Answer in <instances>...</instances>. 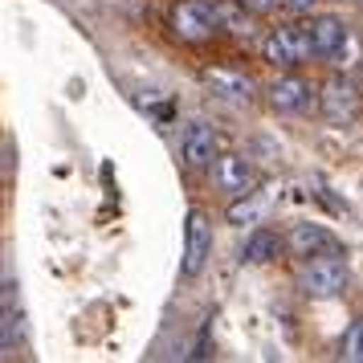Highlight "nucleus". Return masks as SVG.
Here are the masks:
<instances>
[{
    "instance_id": "obj_1",
    "label": "nucleus",
    "mask_w": 363,
    "mask_h": 363,
    "mask_svg": "<svg viewBox=\"0 0 363 363\" xmlns=\"http://www.w3.org/2000/svg\"><path fill=\"white\" fill-rule=\"evenodd\" d=\"M351 286V269L339 253H323V257H306L298 269V290L306 298H339Z\"/></svg>"
},
{
    "instance_id": "obj_2",
    "label": "nucleus",
    "mask_w": 363,
    "mask_h": 363,
    "mask_svg": "<svg viewBox=\"0 0 363 363\" xmlns=\"http://www.w3.org/2000/svg\"><path fill=\"white\" fill-rule=\"evenodd\" d=\"M220 25H225V13H220V4H213V0H180L172 9V33L180 37V41H192V45L216 37Z\"/></svg>"
},
{
    "instance_id": "obj_3",
    "label": "nucleus",
    "mask_w": 363,
    "mask_h": 363,
    "mask_svg": "<svg viewBox=\"0 0 363 363\" xmlns=\"http://www.w3.org/2000/svg\"><path fill=\"white\" fill-rule=\"evenodd\" d=\"M262 57L269 66H302V62L318 57L311 25H281V29H274L262 41Z\"/></svg>"
},
{
    "instance_id": "obj_4",
    "label": "nucleus",
    "mask_w": 363,
    "mask_h": 363,
    "mask_svg": "<svg viewBox=\"0 0 363 363\" xmlns=\"http://www.w3.org/2000/svg\"><path fill=\"white\" fill-rule=\"evenodd\" d=\"M213 253V229L200 208H188V220H184V257H180V274L184 278H196L204 262Z\"/></svg>"
},
{
    "instance_id": "obj_5",
    "label": "nucleus",
    "mask_w": 363,
    "mask_h": 363,
    "mask_svg": "<svg viewBox=\"0 0 363 363\" xmlns=\"http://www.w3.org/2000/svg\"><path fill=\"white\" fill-rule=\"evenodd\" d=\"M265 99H269V106L278 115H302L314 102V86L306 78H298V74H281V78H274L265 86Z\"/></svg>"
},
{
    "instance_id": "obj_6",
    "label": "nucleus",
    "mask_w": 363,
    "mask_h": 363,
    "mask_svg": "<svg viewBox=\"0 0 363 363\" xmlns=\"http://www.w3.org/2000/svg\"><path fill=\"white\" fill-rule=\"evenodd\" d=\"M286 249L294 253V257H323V253H339V237L323 225H314V220H298L294 229L286 233Z\"/></svg>"
},
{
    "instance_id": "obj_7",
    "label": "nucleus",
    "mask_w": 363,
    "mask_h": 363,
    "mask_svg": "<svg viewBox=\"0 0 363 363\" xmlns=\"http://www.w3.org/2000/svg\"><path fill=\"white\" fill-rule=\"evenodd\" d=\"M180 160H184V167H208L216 160V131L208 123H188L184 127Z\"/></svg>"
},
{
    "instance_id": "obj_8",
    "label": "nucleus",
    "mask_w": 363,
    "mask_h": 363,
    "mask_svg": "<svg viewBox=\"0 0 363 363\" xmlns=\"http://www.w3.org/2000/svg\"><path fill=\"white\" fill-rule=\"evenodd\" d=\"M318 106H323V115L330 123H351L355 111H359V90L347 82V78H330L323 86V94H318Z\"/></svg>"
},
{
    "instance_id": "obj_9",
    "label": "nucleus",
    "mask_w": 363,
    "mask_h": 363,
    "mask_svg": "<svg viewBox=\"0 0 363 363\" xmlns=\"http://www.w3.org/2000/svg\"><path fill=\"white\" fill-rule=\"evenodd\" d=\"M311 37H314L318 57H327V62H339V53L351 45V33H347V25L339 17H314L311 21Z\"/></svg>"
},
{
    "instance_id": "obj_10",
    "label": "nucleus",
    "mask_w": 363,
    "mask_h": 363,
    "mask_svg": "<svg viewBox=\"0 0 363 363\" xmlns=\"http://www.w3.org/2000/svg\"><path fill=\"white\" fill-rule=\"evenodd\" d=\"M213 176L216 184L225 188V192H233V196H245V192H253V167H249L245 155H216L213 164Z\"/></svg>"
},
{
    "instance_id": "obj_11",
    "label": "nucleus",
    "mask_w": 363,
    "mask_h": 363,
    "mask_svg": "<svg viewBox=\"0 0 363 363\" xmlns=\"http://www.w3.org/2000/svg\"><path fill=\"white\" fill-rule=\"evenodd\" d=\"M204 86L216 90L220 99H229V102H253V82H249L241 69H229V66L204 69Z\"/></svg>"
},
{
    "instance_id": "obj_12",
    "label": "nucleus",
    "mask_w": 363,
    "mask_h": 363,
    "mask_svg": "<svg viewBox=\"0 0 363 363\" xmlns=\"http://www.w3.org/2000/svg\"><path fill=\"white\" fill-rule=\"evenodd\" d=\"M274 253H278V237H274L269 229H257V233H249L245 237V245H241L237 257H241L245 265H265Z\"/></svg>"
},
{
    "instance_id": "obj_13",
    "label": "nucleus",
    "mask_w": 363,
    "mask_h": 363,
    "mask_svg": "<svg viewBox=\"0 0 363 363\" xmlns=\"http://www.w3.org/2000/svg\"><path fill=\"white\" fill-rule=\"evenodd\" d=\"M262 213H265V196L253 188V192H245L241 200H233L229 204V225H237V229H241V225H257V216Z\"/></svg>"
},
{
    "instance_id": "obj_14",
    "label": "nucleus",
    "mask_w": 363,
    "mask_h": 363,
    "mask_svg": "<svg viewBox=\"0 0 363 363\" xmlns=\"http://www.w3.org/2000/svg\"><path fill=\"white\" fill-rule=\"evenodd\" d=\"M343 359L363 363V318H355V323L343 330Z\"/></svg>"
},
{
    "instance_id": "obj_15",
    "label": "nucleus",
    "mask_w": 363,
    "mask_h": 363,
    "mask_svg": "<svg viewBox=\"0 0 363 363\" xmlns=\"http://www.w3.org/2000/svg\"><path fill=\"white\" fill-rule=\"evenodd\" d=\"M245 13H257V17H265V13H274L278 4H286V0H237Z\"/></svg>"
},
{
    "instance_id": "obj_16",
    "label": "nucleus",
    "mask_w": 363,
    "mask_h": 363,
    "mask_svg": "<svg viewBox=\"0 0 363 363\" xmlns=\"http://www.w3.org/2000/svg\"><path fill=\"white\" fill-rule=\"evenodd\" d=\"M314 4H318V0H286V9H294V13H311Z\"/></svg>"
}]
</instances>
